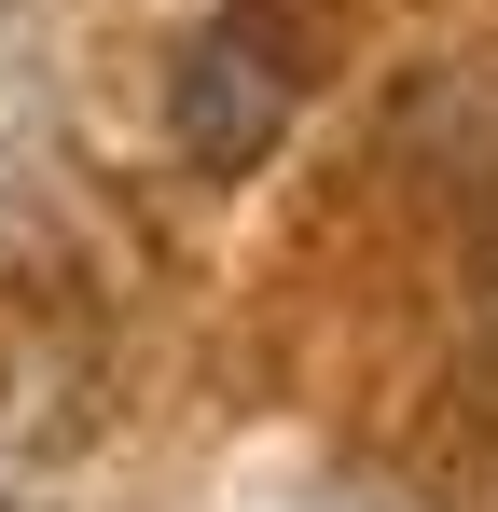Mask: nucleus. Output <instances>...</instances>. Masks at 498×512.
<instances>
[{"label": "nucleus", "instance_id": "obj_1", "mask_svg": "<svg viewBox=\"0 0 498 512\" xmlns=\"http://www.w3.org/2000/svg\"><path fill=\"white\" fill-rule=\"evenodd\" d=\"M291 97H305V70H291V28H277V14H222V28H194L166 125H180V153H194V167H222V180H236V167H263V153H277Z\"/></svg>", "mask_w": 498, "mask_h": 512}]
</instances>
